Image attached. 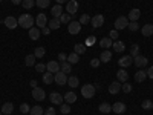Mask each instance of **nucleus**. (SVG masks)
Returning <instances> with one entry per match:
<instances>
[{
  "label": "nucleus",
  "instance_id": "nucleus-25",
  "mask_svg": "<svg viewBox=\"0 0 153 115\" xmlns=\"http://www.w3.org/2000/svg\"><path fill=\"white\" fill-rule=\"evenodd\" d=\"M110 58H112V52H110L109 49L103 51V52H101V55H100V61H101V63H107V61H110Z\"/></svg>",
  "mask_w": 153,
  "mask_h": 115
},
{
  "label": "nucleus",
  "instance_id": "nucleus-40",
  "mask_svg": "<svg viewBox=\"0 0 153 115\" xmlns=\"http://www.w3.org/2000/svg\"><path fill=\"white\" fill-rule=\"evenodd\" d=\"M141 108H143L144 111H150V109H153V101H152V100H144V101H143V105H141Z\"/></svg>",
  "mask_w": 153,
  "mask_h": 115
},
{
  "label": "nucleus",
  "instance_id": "nucleus-7",
  "mask_svg": "<svg viewBox=\"0 0 153 115\" xmlns=\"http://www.w3.org/2000/svg\"><path fill=\"white\" fill-rule=\"evenodd\" d=\"M68 31H69V34H72V35H76V34H80V31H81V23L80 22H71L69 25H68Z\"/></svg>",
  "mask_w": 153,
  "mask_h": 115
},
{
  "label": "nucleus",
  "instance_id": "nucleus-27",
  "mask_svg": "<svg viewBox=\"0 0 153 115\" xmlns=\"http://www.w3.org/2000/svg\"><path fill=\"white\" fill-rule=\"evenodd\" d=\"M112 45H113V40H110L109 37H104V38H101V40H100V46L104 48V49L112 48Z\"/></svg>",
  "mask_w": 153,
  "mask_h": 115
},
{
  "label": "nucleus",
  "instance_id": "nucleus-36",
  "mask_svg": "<svg viewBox=\"0 0 153 115\" xmlns=\"http://www.w3.org/2000/svg\"><path fill=\"white\" fill-rule=\"evenodd\" d=\"M25 65L26 66H35V55L34 54L26 55V58H25Z\"/></svg>",
  "mask_w": 153,
  "mask_h": 115
},
{
  "label": "nucleus",
  "instance_id": "nucleus-34",
  "mask_svg": "<svg viewBox=\"0 0 153 115\" xmlns=\"http://www.w3.org/2000/svg\"><path fill=\"white\" fill-rule=\"evenodd\" d=\"M68 61L71 63V65H76V63L80 61V55H78V54H75V52H72V54L68 55Z\"/></svg>",
  "mask_w": 153,
  "mask_h": 115
},
{
  "label": "nucleus",
  "instance_id": "nucleus-18",
  "mask_svg": "<svg viewBox=\"0 0 153 115\" xmlns=\"http://www.w3.org/2000/svg\"><path fill=\"white\" fill-rule=\"evenodd\" d=\"M121 84H123V83H120V81H113V83H110V86H109V92H110L112 95H117V94L121 91Z\"/></svg>",
  "mask_w": 153,
  "mask_h": 115
},
{
  "label": "nucleus",
  "instance_id": "nucleus-16",
  "mask_svg": "<svg viewBox=\"0 0 153 115\" xmlns=\"http://www.w3.org/2000/svg\"><path fill=\"white\" fill-rule=\"evenodd\" d=\"M117 78L120 83H126L127 80H129V74H127V71L124 68H121L118 72H117Z\"/></svg>",
  "mask_w": 153,
  "mask_h": 115
},
{
  "label": "nucleus",
  "instance_id": "nucleus-44",
  "mask_svg": "<svg viewBox=\"0 0 153 115\" xmlns=\"http://www.w3.org/2000/svg\"><path fill=\"white\" fill-rule=\"evenodd\" d=\"M127 28H129L132 32H135V31H138V29H139V23H138V22H129Z\"/></svg>",
  "mask_w": 153,
  "mask_h": 115
},
{
  "label": "nucleus",
  "instance_id": "nucleus-26",
  "mask_svg": "<svg viewBox=\"0 0 153 115\" xmlns=\"http://www.w3.org/2000/svg\"><path fill=\"white\" fill-rule=\"evenodd\" d=\"M63 97H65V101H66L68 105H72V103H75V101H76V94L72 92V91L68 92V94H65Z\"/></svg>",
  "mask_w": 153,
  "mask_h": 115
},
{
  "label": "nucleus",
  "instance_id": "nucleus-9",
  "mask_svg": "<svg viewBox=\"0 0 153 115\" xmlns=\"http://www.w3.org/2000/svg\"><path fill=\"white\" fill-rule=\"evenodd\" d=\"M133 63H135V66L136 68H144V66H147V63H149V60H147V57H144V55H136V57H133Z\"/></svg>",
  "mask_w": 153,
  "mask_h": 115
},
{
  "label": "nucleus",
  "instance_id": "nucleus-6",
  "mask_svg": "<svg viewBox=\"0 0 153 115\" xmlns=\"http://www.w3.org/2000/svg\"><path fill=\"white\" fill-rule=\"evenodd\" d=\"M127 25H129V19H127L126 16H121V17H118L117 20H115V29H117V31L126 29Z\"/></svg>",
  "mask_w": 153,
  "mask_h": 115
},
{
  "label": "nucleus",
  "instance_id": "nucleus-12",
  "mask_svg": "<svg viewBox=\"0 0 153 115\" xmlns=\"http://www.w3.org/2000/svg\"><path fill=\"white\" fill-rule=\"evenodd\" d=\"M132 63H133V57H132V55H123V57L118 60V65H120L121 68H129Z\"/></svg>",
  "mask_w": 153,
  "mask_h": 115
},
{
  "label": "nucleus",
  "instance_id": "nucleus-29",
  "mask_svg": "<svg viewBox=\"0 0 153 115\" xmlns=\"http://www.w3.org/2000/svg\"><path fill=\"white\" fill-rule=\"evenodd\" d=\"M98 109H100L101 114H110V112H112V105H109V103H101V105L98 106Z\"/></svg>",
  "mask_w": 153,
  "mask_h": 115
},
{
  "label": "nucleus",
  "instance_id": "nucleus-38",
  "mask_svg": "<svg viewBox=\"0 0 153 115\" xmlns=\"http://www.w3.org/2000/svg\"><path fill=\"white\" fill-rule=\"evenodd\" d=\"M29 114H31V115H43L45 112H43V108H40V106L37 105V106H32V108H31Z\"/></svg>",
  "mask_w": 153,
  "mask_h": 115
},
{
  "label": "nucleus",
  "instance_id": "nucleus-46",
  "mask_svg": "<svg viewBox=\"0 0 153 115\" xmlns=\"http://www.w3.org/2000/svg\"><path fill=\"white\" fill-rule=\"evenodd\" d=\"M130 55H132V57L139 55V45H132V48H130Z\"/></svg>",
  "mask_w": 153,
  "mask_h": 115
},
{
  "label": "nucleus",
  "instance_id": "nucleus-59",
  "mask_svg": "<svg viewBox=\"0 0 153 115\" xmlns=\"http://www.w3.org/2000/svg\"><path fill=\"white\" fill-rule=\"evenodd\" d=\"M0 115H3V114H2V111H0Z\"/></svg>",
  "mask_w": 153,
  "mask_h": 115
},
{
  "label": "nucleus",
  "instance_id": "nucleus-45",
  "mask_svg": "<svg viewBox=\"0 0 153 115\" xmlns=\"http://www.w3.org/2000/svg\"><path fill=\"white\" fill-rule=\"evenodd\" d=\"M91 19H92V17H89V14H83L78 22H80L81 25H89V23H91Z\"/></svg>",
  "mask_w": 153,
  "mask_h": 115
},
{
  "label": "nucleus",
  "instance_id": "nucleus-10",
  "mask_svg": "<svg viewBox=\"0 0 153 115\" xmlns=\"http://www.w3.org/2000/svg\"><path fill=\"white\" fill-rule=\"evenodd\" d=\"M66 11H68V14L74 16L75 12L78 11V2H76V0H69L66 3Z\"/></svg>",
  "mask_w": 153,
  "mask_h": 115
},
{
  "label": "nucleus",
  "instance_id": "nucleus-49",
  "mask_svg": "<svg viewBox=\"0 0 153 115\" xmlns=\"http://www.w3.org/2000/svg\"><path fill=\"white\" fill-rule=\"evenodd\" d=\"M35 71L37 72H45L46 71V65H43V63H37V65H35Z\"/></svg>",
  "mask_w": 153,
  "mask_h": 115
},
{
  "label": "nucleus",
  "instance_id": "nucleus-21",
  "mask_svg": "<svg viewBox=\"0 0 153 115\" xmlns=\"http://www.w3.org/2000/svg\"><path fill=\"white\" fill-rule=\"evenodd\" d=\"M60 26H61L60 19H52L51 22H48V28H49L51 31H54V29H60Z\"/></svg>",
  "mask_w": 153,
  "mask_h": 115
},
{
  "label": "nucleus",
  "instance_id": "nucleus-48",
  "mask_svg": "<svg viewBox=\"0 0 153 115\" xmlns=\"http://www.w3.org/2000/svg\"><path fill=\"white\" fill-rule=\"evenodd\" d=\"M29 111H31V106H29L28 103H22V105H20V112H22V114H28Z\"/></svg>",
  "mask_w": 153,
  "mask_h": 115
},
{
  "label": "nucleus",
  "instance_id": "nucleus-55",
  "mask_svg": "<svg viewBox=\"0 0 153 115\" xmlns=\"http://www.w3.org/2000/svg\"><path fill=\"white\" fill-rule=\"evenodd\" d=\"M42 34H45V35H49V34H51V29L46 26V28H43V29H42Z\"/></svg>",
  "mask_w": 153,
  "mask_h": 115
},
{
  "label": "nucleus",
  "instance_id": "nucleus-19",
  "mask_svg": "<svg viewBox=\"0 0 153 115\" xmlns=\"http://www.w3.org/2000/svg\"><path fill=\"white\" fill-rule=\"evenodd\" d=\"M51 12H52V19H60V16L63 14V6L61 5H55V6H52V9H51Z\"/></svg>",
  "mask_w": 153,
  "mask_h": 115
},
{
  "label": "nucleus",
  "instance_id": "nucleus-57",
  "mask_svg": "<svg viewBox=\"0 0 153 115\" xmlns=\"http://www.w3.org/2000/svg\"><path fill=\"white\" fill-rule=\"evenodd\" d=\"M11 2H12V5H20L23 0H11Z\"/></svg>",
  "mask_w": 153,
  "mask_h": 115
},
{
  "label": "nucleus",
  "instance_id": "nucleus-33",
  "mask_svg": "<svg viewBox=\"0 0 153 115\" xmlns=\"http://www.w3.org/2000/svg\"><path fill=\"white\" fill-rule=\"evenodd\" d=\"M74 52H75V54H78V55L84 54V52H86V45H83V43L75 45V46H74Z\"/></svg>",
  "mask_w": 153,
  "mask_h": 115
},
{
  "label": "nucleus",
  "instance_id": "nucleus-52",
  "mask_svg": "<svg viewBox=\"0 0 153 115\" xmlns=\"http://www.w3.org/2000/svg\"><path fill=\"white\" fill-rule=\"evenodd\" d=\"M58 60H60V61H68V55H66L65 52H60V54H58Z\"/></svg>",
  "mask_w": 153,
  "mask_h": 115
},
{
  "label": "nucleus",
  "instance_id": "nucleus-24",
  "mask_svg": "<svg viewBox=\"0 0 153 115\" xmlns=\"http://www.w3.org/2000/svg\"><path fill=\"white\" fill-rule=\"evenodd\" d=\"M112 46H113L115 52H124V51H126V45L123 42H120V40H115Z\"/></svg>",
  "mask_w": 153,
  "mask_h": 115
},
{
  "label": "nucleus",
  "instance_id": "nucleus-3",
  "mask_svg": "<svg viewBox=\"0 0 153 115\" xmlns=\"http://www.w3.org/2000/svg\"><path fill=\"white\" fill-rule=\"evenodd\" d=\"M54 81H55L58 86L68 84V74H65L63 71H58L57 74H54Z\"/></svg>",
  "mask_w": 153,
  "mask_h": 115
},
{
  "label": "nucleus",
  "instance_id": "nucleus-20",
  "mask_svg": "<svg viewBox=\"0 0 153 115\" xmlns=\"http://www.w3.org/2000/svg\"><path fill=\"white\" fill-rule=\"evenodd\" d=\"M2 114L3 115H11L12 112H14V105L12 103H3V106H2Z\"/></svg>",
  "mask_w": 153,
  "mask_h": 115
},
{
  "label": "nucleus",
  "instance_id": "nucleus-53",
  "mask_svg": "<svg viewBox=\"0 0 153 115\" xmlns=\"http://www.w3.org/2000/svg\"><path fill=\"white\" fill-rule=\"evenodd\" d=\"M146 72H147V77H149V78H150V80H153V66H150Z\"/></svg>",
  "mask_w": 153,
  "mask_h": 115
},
{
  "label": "nucleus",
  "instance_id": "nucleus-58",
  "mask_svg": "<svg viewBox=\"0 0 153 115\" xmlns=\"http://www.w3.org/2000/svg\"><path fill=\"white\" fill-rule=\"evenodd\" d=\"M69 2V0H57V3L58 5H63V3H68Z\"/></svg>",
  "mask_w": 153,
  "mask_h": 115
},
{
  "label": "nucleus",
  "instance_id": "nucleus-2",
  "mask_svg": "<svg viewBox=\"0 0 153 115\" xmlns=\"http://www.w3.org/2000/svg\"><path fill=\"white\" fill-rule=\"evenodd\" d=\"M95 86L94 84H84V86H81V95L84 97V98H94L95 97Z\"/></svg>",
  "mask_w": 153,
  "mask_h": 115
},
{
  "label": "nucleus",
  "instance_id": "nucleus-61",
  "mask_svg": "<svg viewBox=\"0 0 153 115\" xmlns=\"http://www.w3.org/2000/svg\"><path fill=\"white\" fill-rule=\"evenodd\" d=\"M0 2H3V0H0Z\"/></svg>",
  "mask_w": 153,
  "mask_h": 115
},
{
  "label": "nucleus",
  "instance_id": "nucleus-50",
  "mask_svg": "<svg viewBox=\"0 0 153 115\" xmlns=\"http://www.w3.org/2000/svg\"><path fill=\"white\" fill-rule=\"evenodd\" d=\"M100 63H101L100 58H92V60H91V66H92V68H98Z\"/></svg>",
  "mask_w": 153,
  "mask_h": 115
},
{
  "label": "nucleus",
  "instance_id": "nucleus-30",
  "mask_svg": "<svg viewBox=\"0 0 153 115\" xmlns=\"http://www.w3.org/2000/svg\"><path fill=\"white\" fill-rule=\"evenodd\" d=\"M60 71H63L65 74H69L72 71V65L69 61H61V65H60Z\"/></svg>",
  "mask_w": 153,
  "mask_h": 115
},
{
  "label": "nucleus",
  "instance_id": "nucleus-51",
  "mask_svg": "<svg viewBox=\"0 0 153 115\" xmlns=\"http://www.w3.org/2000/svg\"><path fill=\"white\" fill-rule=\"evenodd\" d=\"M43 115H55V109H54L52 106H51V108H48V109H46V112H45Z\"/></svg>",
  "mask_w": 153,
  "mask_h": 115
},
{
  "label": "nucleus",
  "instance_id": "nucleus-15",
  "mask_svg": "<svg viewBox=\"0 0 153 115\" xmlns=\"http://www.w3.org/2000/svg\"><path fill=\"white\" fill-rule=\"evenodd\" d=\"M139 17H141V11H139L138 8H133V9H130L129 16H127V19H129L130 22H138V20H139Z\"/></svg>",
  "mask_w": 153,
  "mask_h": 115
},
{
  "label": "nucleus",
  "instance_id": "nucleus-32",
  "mask_svg": "<svg viewBox=\"0 0 153 115\" xmlns=\"http://www.w3.org/2000/svg\"><path fill=\"white\" fill-rule=\"evenodd\" d=\"M45 54H46V49H45L43 46H38V48H35V51H34L35 58H43Z\"/></svg>",
  "mask_w": 153,
  "mask_h": 115
},
{
  "label": "nucleus",
  "instance_id": "nucleus-39",
  "mask_svg": "<svg viewBox=\"0 0 153 115\" xmlns=\"http://www.w3.org/2000/svg\"><path fill=\"white\" fill-rule=\"evenodd\" d=\"M60 112H61L63 115H68V114L71 112V106H69L68 103H61V105H60Z\"/></svg>",
  "mask_w": 153,
  "mask_h": 115
},
{
  "label": "nucleus",
  "instance_id": "nucleus-1",
  "mask_svg": "<svg viewBox=\"0 0 153 115\" xmlns=\"http://www.w3.org/2000/svg\"><path fill=\"white\" fill-rule=\"evenodd\" d=\"M17 20H19V26H22V28H25V29L34 28V23H35V19H34L31 14H22Z\"/></svg>",
  "mask_w": 153,
  "mask_h": 115
},
{
  "label": "nucleus",
  "instance_id": "nucleus-56",
  "mask_svg": "<svg viewBox=\"0 0 153 115\" xmlns=\"http://www.w3.org/2000/svg\"><path fill=\"white\" fill-rule=\"evenodd\" d=\"M37 83H38L37 80H31V83H29V84H31V87L34 89V87H37Z\"/></svg>",
  "mask_w": 153,
  "mask_h": 115
},
{
  "label": "nucleus",
  "instance_id": "nucleus-13",
  "mask_svg": "<svg viewBox=\"0 0 153 115\" xmlns=\"http://www.w3.org/2000/svg\"><path fill=\"white\" fill-rule=\"evenodd\" d=\"M49 100H51V103H52V105H61L63 100H65V97H63L60 92H52L49 95Z\"/></svg>",
  "mask_w": 153,
  "mask_h": 115
},
{
  "label": "nucleus",
  "instance_id": "nucleus-35",
  "mask_svg": "<svg viewBox=\"0 0 153 115\" xmlns=\"http://www.w3.org/2000/svg\"><path fill=\"white\" fill-rule=\"evenodd\" d=\"M52 81H54V74L45 72V74H43V83H46V84H52Z\"/></svg>",
  "mask_w": 153,
  "mask_h": 115
},
{
  "label": "nucleus",
  "instance_id": "nucleus-41",
  "mask_svg": "<svg viewBox=\"0 0 153 115\" xmlns=\"http://www.w3.org/2000/svg\"><path fill=\"white\" fill-rule=\"evenodd\" d=\"M35 5L38 8H48L51 5V0H35Z\"/></svg>",
  "mask_w": 153,
  "mask_h": 115
},
{
  "label": "nucleus",
  "instance_id": "nucleus-4",
  "mask_svg": "<svg viewBox=\"0 0 153 115\" xmlns=\"http://www.w3.org/2000/svg\"><path fill=\"white\" fill-rule=\"evenodd\" d=\"M32 98L35 100V101H43L45 98H46V92H45V89H42V87H34L32 89Z\"/></svg>",
  "mask_w": 153,
  "mask_h": 115
},
{
  "label": "nucleus",
  "instance_id": "nucleus-11",
  "mask_svg": "<svg viewBox=\"0 0 153 115\" xmlns=\"http://www.w3.org/2000/svg\"><path fill=\"white\" fill-rule=\"evenodd\" d=\"M3 23H5V26L8 28V29H16L17 26H19V20H16V17H6L5 20H3Z\"/></svg>",
  "mask_w": 153,
  "mask_h": 115
},
{
  "label": "nucleus",
  "instance_id": "nucleus-22",
  "mask_svg": "<svg viewBox=\"0 0 153 115\" xmlns=\"http://www.w3.org/2000/svg\"><path fill=\"white\" fill-rule=\"evenodd\" d=\"M40 34H42V29H38L37 26L29 29V38L31 40H38V38H40Z\"/></svg>",
  "mask_w": 153,
  "mask_h": 115
},
{
  "label": "nucleus",
  "instance_id": "nucleus-17",
  "mask_svg": "<svg viewBox=\"0 0 153 115\" xmlns=\"http://www.w3.org/2000/svg\"><path fill=\"white\" fill-rule=\"evenodd\" d=\"M126 109H127L126 105L121 103V101H117V103H113V106H112V111H113L115 114H124Z\"/></svg>",
  "mask_w": 153,
  "mask_h": 115
},
{
  "label": "nucleus",
  "instance_id": "nucleus-60",
  "mask_svg": "<svg viewBox=\"0 0 153 115\" xmlns=\"http://www.w3.org/2000/svg\"><path fill=\"white\" fill-rule=\"evenodd\" d=\"M76 2H80V0H76Z\"/></svg>",
  "mask_w": 153,
  "mask_h": 115
},
{
  "label": "nucleus",
  "instance_id": "nucleus-14",
  "mask_svg": "<svg viewBox=\"0 0 153 115\" xmlns=\"http://www.w3.org/2000/svg\"><path fill=\"white\" fill-rule=\"evenodd\" d=\"M46 71L51 74H57L60 71V63L58 61H49L46 65Z\"/></svg>",
  "mask_w": 153,
  "mask_h": 115
},
{
  "label": "nucleus",
  "instance_id": "nucleus-8",
  "mask_svg": "<svg viewBox=\"0 0 153 115\" xmlns=\"http://www.w3.org/2000/svg\"><path fill=\"white\" fill-rule=\"evenodd\" d=\"M91 25L94 28H101L104 25V16L103 14H97L91 19Z\"/></svg>",
  "mask_w": 153,
  "mask_h": 115
},
{
  "label": "nucleus",
  "instance_id": "nucleus-43",
  "mask_svg": "<svg viewBox=\"0 0 153 115\" xmlns=\"http://www.w3.org/2000/svg\"><path fill=\"white\" fill-rule=\"evenodd\" d=\"M34 5H35L34 0H23V2H22V6H23L25 9H31Z\"/></svg>",
  "mask_w": 153,
  "mask_h": 115
},
{
  "label": "nucleus",
  "instance_id": "nucleus-54",
  "mask_svg": "<svg viewBox=\"0 0 153 115\" xmlns=\"http://www.w3.org/2000/svg\"><path fill=\"white\" fill-rule=\"evenodd\" d=\"M95 42V37H91V38H87L86 40V46H89V45H92Z\"/></svg>",
  "mask_w": 153,
  "mask_h": 115
},
{
  "label": "nucleus",
  "instance_id": "nucleus-5",
  "mask_svg": "<svg viewBox=\"0 0 153 115\" xmlns=\"http://www.w3.org/2000/svg\"><path fill=\"white\" fill-rule=\"evenodd\" d=\"M35 25H37V28H38V29L46 28V26H48V17H46V14L40 12V14L35 17Z\"/></svg>",
  "mask_w": 153,
  "mask_h": 115
},
{
  "label": "nucleus",
  "instance_id": "nucleus-47",
  "mask_svg": "<svg viewBox=\"0 0 153 115\" xmlns=\"http://www.w3.org/2000/svg\"><path fill=\"white\" fill-rule=\"evenodd\" d=\"M118 35H120V34H118V31H117V29L109 31V38H110V40H113V42H115V40H118Z\"/></svg>",
  "mask_w": 153,
  "mask_h": 115
},
{
  "label": "nucleus",
  "instance_id": "nucleus-28",
  "mask_svg": "<svg viewBox=\"0 0 153 115\" xmlns=\"http://www.w3.org/2000/svg\"><path fill=\"white\" fill-rule=\"evenodd\" d=\"M146 78H147V72H146V71H136V74H135V80H136L138 83L146 81Z\"/></svg>",
  "mask_w": 153,
  "mask_h": 115
},
{
  "label": "nucleus",
  "instance_id": "nucleus-23",
  "mask_svg": "<svg viewBox=\"0 0 153 115\" xmlns=\"http://www.w3.org/2000/svg\"><path fill=\"white\" fill-rule=\"evenodd\" d=\"M141 32H143L144 37H150V35H153V25H150V23L144 25V26L141 28Z\"/></svg>",
  "mask_w": 153,
  "mask_h": 115
},
{
  "label": "nucleus",
  "instance_id": "nucleus-31",
  "mask_svg": "<svg viewBox=\"0 0 153 115\" xmlns=\"http://www.w3.org/2000/svg\"><path fill=\"white\" fill-rule=\"evenodd\" d=\"M68 84H69L71 87H76V86L80 84L78 77H75V75H71V77H68Z\"/></svg>",
  "mask_w": 153,
  "mask_h": 115
},
{
  "label": "nucleus",
  "instance_id": "nucleus-37",
  "mask_svg": "<svg viewBox=\"0 0 153 115\" xmlns=\"http://www.w3.org/2000/svg\"><path fill=\"white\" fill-rule=\"evenodd\" d=\"M60 22H61V25H63V23H68V25H69V23L72 22V16L68 14V12H63V14L60 16Z\"/></svg>",
  "mask_w": 153,
  "mask_h": 115
},
{
  "label": "nucleus",
  "instance_id": "nucleus-42",
  "mask_svg": "<svg viewBox=\"0 0 153 115\" xmlns=\"http://www.w3.org/2000/svg\"><path fill=\"white\" fill-rule=\"evenodd\" d=\"M132 89H133V87H132V84H130V83H127V81L121 84V91H123L124 94H129V92H132Z\"/></svg>",
  "mask_w": 153,
  "mask_h": 115
}]
</instances>
